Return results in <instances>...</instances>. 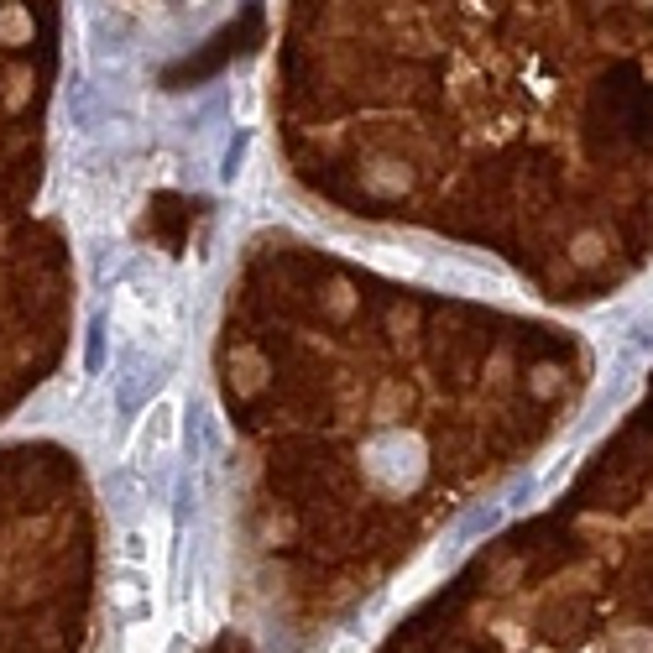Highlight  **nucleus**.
<instances>
[{
	"mask_svg": "<svg viewBox=\"0 0 653 653\" xmlns=\"http://www.w3.org/2000/svg\"><path fill=\"white\" fill-rule=\"evenodd\" d=\"M173 439H178V403H173V398H162V403L147 413V424L136 429L131 455L142 460V465H152V460H162V455L173 450Z\"/></svg>",
	"mask_w": 653,
	"mask_h": 653,
	"instance_id": "f257e3e1",
	"label": "nucleus"
}]
</instances>
